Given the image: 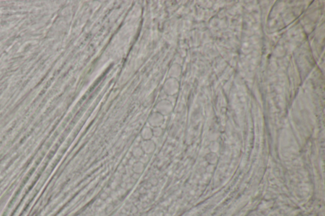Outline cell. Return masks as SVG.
Returning <instances> with one entry per match:
<instances>
[{
    "mask_svg": "<svg viewBox=\"0 0 325 216\" xmlns=\"http://www.w3.org/2000/svg\"><path fill=\"white\" fill-rule=\"evenodd\" d=\"M141 149H142L144 154H150L151 153L153 152L155 150V144L151 140H145L142 144L141 146Z\"/></svg>",
    "mask_w": 325,
    "mask_h": 216,
    "instance_id": "cell-1",
    "label": "cell"
},
{
    "mask_svg": "<svg viewBox=\"0 0 325 216\" xmlns=\"http://www.w3.org/2000/svg\"><path fill=\"white\" fill-rule=\"evenodd\" d=\"M163 119L162 115L159 113H156L152 114L149 117V124L155 127H159L163 123Z\"/></svg>",
    "mask_w": 325,
    "mask_h": 216,
    "instance_id": "cell-2",
    "label": "cell"
},
{
    "mask_svg": "<svg viewBox=\"0 0 325 216\" xmlns=\"http://www.w3.org/2000/svg\"><path fill=\"white\" fill-rule=\"evenodd\" d=\"M144 169V164L142 162H136L134 165V166H133V170L137 174H140L141 172H142Z\"/></svg>",
    "mask_w": 325,
    "mask_h": 216,
    "instance_id": "cell-3",
    "label": "cell"
},
{
    "mask_svg": "<svg viewBox=\"0 0 325 216\" xmlns=\"http://www.w3.org/2000/svg\"><path fill=\"white\" fill-rule=\"evenodd\" d=\"M152 135V131L149 127L145 128L142 132V136L145 140H150Z\"/></svg>",
    "mask_w": 325,
    "mask_h": 216,
    "instance_id": "cell-4",
    "label": "cell"
},
{
    "mask_svg": "<svg viewBox=\"0 0 325 216\" xmlns=\"http://www.w3.org/2000/svg\"><path fill=\"white\" fill-rule=\"evenodd\" d=\"M133 155L137 158H141L144 155V152L141 148H135L133 152Z\"/></svg>",
    "mask_w": 325,
    "mask_h": 216,
    "instance_id": "cell-5",
    "label": "cell"
},
{
    "mask_svg": "<svg viewBox=\"0 0 325 216\" xmlns=\"http://www.w3.org/2000/svg\"><path fill=\"white\" fill-rule=\"evenodd\" d=\"M163 133V131L162 129H161V127H154V129L152 130V134H153V135H154L155 136H160Z\"/></svg>",
    "mask_w": 325,
    "mask_h": 216,
    "instance_id": "cell-6",
    "label": "cell"
}]
</instances>
